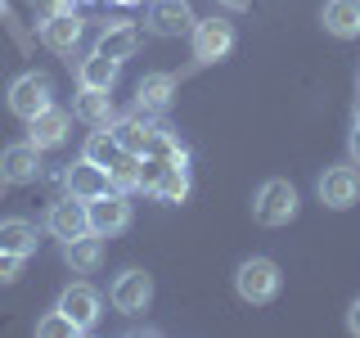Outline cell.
Returning a JSON list of instances; mask_svg holds the SVG:
<instances>
[{
    "mask_svg": "<svg viewBox=\"0 0 360 338\" xmlns=\"http://www.w3.org/2000/svg\"><path fill=\"white\" fill-rule=\"evenodd\" d=\"M279 289H284V275H279V266L270 262V257H243V262L234 266V293H239L248 307L275 302Z\"/></svg>",
    "mask_w": 360,
    "mask_h": 338,
    "instance_id": "cell-1",
    "label": "cell"
},
{
    "mask_svg": "<svg viewBox=\"0 0 360 338\" xmlns=\"http://www.w3.org/2000/svg\"><path fill=\"white\" fill-rule=\"evenodd\" d=\"M297 208H302L297 185L284 180V176H270V180H262V189H257V199H252V221L266 225V230H279V225H288L297 217Z\"/></svg>",
    "mask_w": 360,
    "mask_h": 338,
    "instance_id": "cell-2",
    "label": "cell"
},
{
    "mask_svg": "<svg viewBox=\"0 0 360 338\" xmlns=\"http://www.w3.org/2000/svg\"><path fill=\"white\" fill-rule=\"evenodd\" d=\"M234 23L230 18H194V27H189V50H194L198 63H221L230 59L234 50Z\"/></svg>",
    "mask_w": 360,
    "mask_h": 338,
    "instance_id": "cell-3",
    "label": "cell"
},
{
    "mask_svg": "<svg viewBox=\"0 0 360 338\" xmlns=\"http://www.w3.org/2000/svg\"><path fill=\"white\" fill-rule=\"evenodd\" d=\"M108 302L122 315L149 311V302H153V275H149V270H140V266L117 270V275H112V284H108Z\"/></svg>",
    "mask_w": 360,
    "mask_h": 338,
    "instance_id": "cell-4",
    "label": "cell"
},
{
    "mask_svg": "<svg viewBox=\"0 0 360 338\" xmlns=\"http://www.w3.org/2000/svg\"><path fill=\"white\" fill-rule=\"evenodd\" d=\"M54 104V82L45 73H22L9 82V113L22 122H32L37 113H45Z\"/></svg>",
    "mask_w": 360,
    "mask_h": 338,
    "instance_id": "cell-5",
    "label": "cell"
},
{
    "mask_svg": "<svg viewBox=\"0 0 360 338\" xmlns=\"http://www.w3.org/2000/svg\"><path fill=\"white\" fill-rule=\"evenodd\" d=\"M315 194H320V203L333 208V212L356 208V203H360V172H356V163L329 167V172L320 176V185H315Z\"/></svg>",
    "mask_w": 360,
    "mask_h": 338,
    "instance_id": "cell-6",
    "label": "cell"
},
{
    "mask_svg": "<svg viewBox=\"0 0 360 338\" xmlns=\"http://www.w3.org/2000/svg\"><path fill=\"white\" fill-rule=\"evenodd\" d=\"M86 217H90V230H95V234L112 239V234L131 230V203H127L122 189H108V194H99V199L86 203Z\"/></svg>",
    "mask_w": 360,
    "mask_h": 338,
    "instance_id": "cell-7",
    "label": "cell"
},
{
    "mask_svg": "<svg viewBox=\"0 0 360 338\" xmlns=\"http://www.w3.org/2000/svg\"><path fill=\"white\" fill-rule=\"evenodd\" d=\"M41 176V149L32 140H14L0 149V180L5 185H32Z\"/></svg>",
    "mask_w": 360,
    "mask_h": 338,
    "instance_id": "cell-8",
    "label": "cell"
},
{
    "mask_svg": "<svg viewBox=\"0 0 360 338\" xmlns=\"http://www.w3.org/2000/svg\"><path fill=\"white\" fill-rule=\"evenodd\" d=\"M59 307L68 311V320L77 325L82 334H90L99 325V315H104V298H99L95 284H68L59 293Z\"/></svg>",
    "mask_w": 360,
    "mask_h": 338,
    "instance_id": "cell-9",
    "label": "cell"
},
{
    "mask_svg": "<svg viewBox=\"0 0 360 338\" xmlns=\"http://www.w3.org/2000/svg\"><path fill=\"white\" fill-rule=\"evenodd\" d=\"M37 37H41L45 50H54V54H72L77 45H82V18L68 14V9H54V14H45V18H41Z\"/></svg>",
    "mask_w": 360,
    "mask_h": 338,
    "instance_id": "cell-10",
    "label": "cell"
},
{
    "mask_svg": "<svg viewBox=\"0 0 360 338\" xmlns=\"http://www.w3.org/2000/svg\"><path fill=\"white\" fill-rule=\"evenodd\" d=\"M63 189H68L72 199H82V203L99 199V194H108V189H112V180H108V167L90 163V158H77V163L63 172Z\"/></svg>",
    "mask_w": 360,
    "mask_h": 338,
    "instance_id": "cell-11",
    "label": "cell"
},
{
    "mask_svg": "<svg viewBox=\"0 0 360 338\" xmlns=\"http://www.w3.org/2000/svg\"><path fill=\"white\" fill-rule=\"evenodd\" d=\"M45 230H50L59 244H63V239H77V234H86V230H90L86 203L72 199V194H63L59 203H50V212H45Z\"/></svg>",
    "mask_w": 360,
    "mask_h": 338,
    "instance_id": "cell-12",
    "label": "cell"
},
{
    "mask_svg": "<svg viewBox=\"0 0 360 338\" xmlns=\"http://www.w3.org/2000/svg\"><path fill=\"white\" fill-rule=\"evenodd\" d=\"M68 131H72V113L59 108V104H50L45 113H37V118L27 122V140L37 144V149H59V144L68 140Z\"/></svg>",
    "mask_w": 360,
    "mask_h": 338,
    "instance_id": "cell-13",
    "label": "cell"
},
{
    "mask_svg": "<svg viewBox=\"0 0 360 338\" xmlns=\"http://www.w3.org/2000/svg\"><path fill=\"white\" fill-rule=\"evenodd\" d=\"M176 99V77L172 73H144L140 86H135V108L158 118V113H167Z\"/></svg>",
    "mask_w": 360,
    "mask_h": 338,
    "instance_id": "cell-14",
    "label": "cell"
},
{
    "mask_svg": "<svg viewBox=\"0 0 360 338\" xmlns=\"http://www.w3.org/2000/svg\"><path fill=\"white\" fill-rule=\"evenodd\" d=\"M194 27V9L189 0H153L149 5V32L153 37H180Z\"/></svg>",
    "mask_w": 360,
    "mask_h": 338,
    "instance_id": "cell-15",
    "label": "cell"
},
{
    "mask_svg": "<svg viewBox=\"0 0 360 338\" xmlns=\"http://www.w3.org/2000/svg\"><path fill=\"white\" fill-rule=\"evenodd\" d=\"M72 118L86 122V127H112V118H117V108H112V95L99 86H82L72 95Z\"/></svg>",
    "mask_w": 360,
    "mask_h": 338,
    "instance_id": "cell-16",
    "label": "cell"
},
{
    "mask_svg": "<svg viewBox=\"0 0 360 338\" xmlns=\"http://www.w3.org/2000/svg\"><path fill=\"white\" fill-rule=\"evenodd\" d=\"M63 262L77 270V275H90V270L104 266V234L86 230L77 239H63Z\"/></svg>",
    "mask_w": 360,
    "mask_h": 338,
    "instance_id": "cell-17",
    "label": "cell"
},
{
    "mask_svg": "<svg viewBox=\"0 0 360 338\" xmlns=\"http://www.w3.org/2000/svg\"><path fill=\"white\" fill-rule=\"evenodd\" d=\"M320 23L333 41H356L360 37V0H329L320 9Z\"/></svg>",
    "mask_w": 360,
    "mask_h": 338,
    "instance_id": "cell-18",
    "label": "cell"
},
{
    "mask_svg": "<svg viewBox=\"0 0 360 338\" xmlns=\"http://www.w3.org/2000/svg\"><path fill=\"white\" fill-rule=\"evenodd\" d=\"M117 77H122V63H117V59H108V54H99V50H90L86 59L77 63V86L112 90V86H117Z\"/></svg>",
    "mask_w": 360,
    "mask_h": 338,
    "instance_id": "cell-19",
    "label": "cell"
},
{
    "mask_svg": "<svg viewBox=\"0 0 360 338\" xmlns=\"http://www.w3.org/2000/svg\"><path fill=\"white\" fill-rule=\"evenodd\" d=\"M112 135H117L122 154H144V149H149V135H153L149 113H140V108H135L131 118H112Z\"/></svg>",
    "mask_w": 360,
    "mask_h": 338,
    "instance_id": "cell-20",
    "label": "cell"
},
{
    "mask_svg": "<svg viewBox=\"0 0 360 338\" xmlns=\"http://www.w3.org/2000/svg\"><path fill=\"white\" fill-rule=\"evenodd\" d=\"M135 45H140V32H135L131 23H108V27L99 32V45H95V50L108 54V59H117V63H127L131 54H135Z\"/></svg>",
    "mask_w": 360,
    "mask_h": 338,
    "instance_id": "cell-21",
    "label": "cell"
},
{
    "mask_svg": "<svg viewBox=\"0 0 360 338\" xmlns=\"http://www.w3.org/2000/svg\"><path fill=\"white\" fill-rule=\"evenodd\" d=\"M0 253L32 257V253H37V230H32L22 217H5V221H0Z\"/></svg>",
    "mask_w": 360,
    "mask_h": 338,
    "instance_id": "cell-22",
    "label": "cell"
},
{
    "mask_svg": "<svg viewBox=\"0 0 360 338\" xmlns=\"http://www.w3.org/2000/svg\"><path fill=\"white\" fill-rule=\"evenodd\" d=\"M153 199L158 203H185L189 199V167L185 163H172L162 172V180L153 185Z\"/></svg>",
    "mask_w": 360,
    "mask_h": 338,
    "instance_id": "cell-23",
    "label": "cell"
},
{
    "mask_svg": "<svg viewBox=\"0 0 360 338\" xmlns=\"http://www.w3.org/2000/svg\"><path fill=\"white\" fill-rule=\"evenodd\" d=\"M117 154H122V144H117V135H112V127H95L82 144V158H90V163H99V167H108Z\"/></svg>",
    "mask_w": 360,
    "mask_h": 338,
    "instance_id": "cell-24",
    "label": "cell"
},
{
    "mask_svg": "<svg viewBox=\"0 0 360 338\" xmlns=\"http://www.w3.org/2000/svg\"><path fill=\"white\" fill-rule=\"evenodd\" d=\"M140 163H144V154H117V158H112V163H108L112 189H122V194L140 189Z\"/></svg>",
    "mask_w": 360,
    "mask_h": 338,
    "instance_id": "cell-25",
    "label": "cell"
},
{
    "mask_svg": "<svg viewBox=\"0 0 360 338\" xmlns=\"http://www.w3.org/2000/svg\"><path fill=\"white\" fill-rule=\"evenodd\" d=\"M72 334H82V330L68 320V311L59 307V302H54V307L37 320V338H72Z\"/></svg>",
    "mask_w": 360,
    "mask_h": 338,
    "instance_id": "cell-26",
    "label": "cell"
},
{
    "mask_svg": "<svg viewBox=\"0 0 360 338\" xmlns=\"http://www.w3.org/2000/svg\"><path fill=\"white\" fill-rule=\"evenodd\" d=\"M144 154H153V158H167V163H189L185 144H180L172 131H162V127H153V135H149V149H144Z\"/></svg>",
    "mask_w": 360,
    "mask_h": 338,
    "instance_id": "cell-27",
    "label": "cell"
},
{
    "mask_svg": "<svg viewBox=\"0 0 360 338\" xmlns=\"http://www.w3.org/2000/svg\"><path fill=\"white\" fill-rule=\"evenodd\" d=\"M22 262H27V257L0 253V284H14V280H18V270H22Z\"/></svg>",
    "mask_w": 360,
    "mask_h": 338,
    "instance_id": "cell-28",
    "label": "cell"
},
{
    "mask_svg": "<svg viewBox=\"0 0 360 338\" xmlns=\"http://www.w3.org/2000/svg\"><path fill=\"white\" fill-rule=\"evenodd\" d=\"M347 163L360 167V122H352V135H347Z\"/></svg>",
    "mask_w": 360,
    "mask_h": 338,
    "instance_id": "cell-29",
    "label": "cell"
},
{
    "mask_svg": "<svg viewBox=\"0 0 360 338\" xmlns=\"http://www.w3.org/2000/svg\"><path fill=\"white\" fill-rule=\"evenodd\" d=\"M347 334H356V338H360V298L352 302V307H347Z\"/></svg>",
    "mask_w": 360,
    "mask_h": 338,
    "instance_id": "cell-30",
    "label": "cell"
},
{
    "mask_svg": "<svg viewBox=\"0 0 360 338\" xmlns=\"http://www.w3.org/2000/svg\"><path fill=\"white\" fill-rule=\"evenodd\" d=\"M352 122H360V95H356V104H352Z\"/></svg>",
    "mask_w": 360,
    "mask_h": 338,
    "instance_id": "cell-31",
    "label": "cell"
},
{
    "mask_svg": "<svg viewBox=\"0 0 360 338\" xmlns=\"http://www.w3.org/2000/svg\"><path fill=\"white\" fill-rule=\"evenodd\" d=\"M225 5H230V9H243V5H248V0H225Z\"/></svg>",
    "mask_w": 360,
    "mask_h": 338,
    "instance_id": "cell-32",
    "label": "cell"
},
{
    "mask_svg": "<svg viewBox=\"0 0 360 338\" xmlns=\"http://www.w3.org/2000/svg\"><path fill=\"white\" fill-rule=\"evenodd\" d=\"M356 86H360V73H356Z\"/></svg>",
    "mask_w": 360,
    "mask_h": 338,
    "instance_id": "cell-33",
    "label": "cell"
}]
</instances>
